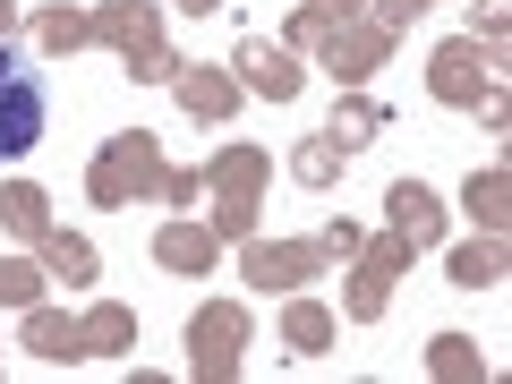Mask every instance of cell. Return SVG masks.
Segmentation results:
<instances>
[{"instance_id":"obj_7","label":"cell","mask_w":512,"mask_h":384,"mask_svg":"<svg viewBox=\"0 0 512 384\" xmlns=\"http://www.w3.org/2000/svg\"><path fill=\"white\" fill-rule=\"evenodd\" d=\"M325 239H248V256H239V274L256 282V291H299V282L325 265Z\"/></svg>"},{"instance_id":"obj_17","label":"cell","mask_w":512,"mask_h":384,"mask_svg":"<svg viewBox=\"0 0 512 384\" xmlns=\"http://www.w3.org/2000/svg\"><path fill=\"white\" fill-rule=\"evenodd\" d=\"M342 163H350V146H342V137H308V146L291 154L299 188H333V180H342Z\"/></svg>"},{"instance_id":"obj_3","label":"cell","mask_w":512,"mask_h":384,"mask_svg":"<svg viewBox=\"0 0 512 384\" xmlns=\"http://www.w3.org/2000/svg\"><path fill=\"white\" fill-rule=\"evenodd\" d=\"M94 35H103V43H120L128 77H171V69H180V60L163 52V26H154V9H146V0H137V9H128V0H111L103 18H94Z\"/></svg>"},{"instance_id":"obj_25","label":"cell","mask_w":512,"mask_h":384,"mask_svg":"<svg viewBox=\"0 0 512 384\" xmlns=\"http://www.w3.org/2000/svg\"><path fill=\"white\" fill-rule=\"evenodd\" d=\"M350 9H359V0H299V18H291V35H299V43H316V35H325L333 18L350 26Z\"/></svg>"},{"instance_id":"obj_9","label":"cell","mask_w":512,"mask_h":384,"mask_svg":"<svg viewBox=\"0 0 512 384\" xmlns=\"http://www.w3.org/2000/svg\"><path fill=\"white\" fill-rule=\"evenodd\" d=\"M402 256H410V239L393 231V239H376V248L359 256V274H350V316H384V291H393V274H402Z\"/></svg>"},{"instance_id":"obj_4","label":"cell","mask_w":512,"mask_h":384,"mask_svg":"<svg viewBox=\"0 0 512 384\" xmlns=\"http://www.w3.org/2000/svg\"><path fill=\"white\" fill-rule=\"evenodd\" d=\"M239 342H248V308H231V299H214V308L188 316V367L197 376H239Z\"/></svg>"},{"instance_id":"obj_24","label":"cell","mask_w":512,"mask_h":384,"mask_svg":"<svg viewBox=\"0 0 512 384\" xmlns=\"http://www.w3.org/2000/svg\"><path fill=\"white\" fill-rule=\"evenodd\" d=\"M35 43H43V52H77V43H94V18L52 9V18H35Z\"/></svg>"},{"instance_id":"obj_2","label":"cell","mask_w":512,"mask_h":384,"mask_svg":"<svg viewBox=\"0 0 512 384\" xmlns=\"http://www.w3.org/2000/svg\"><path fill=\"white\" fill-rule=\"evenodd\" d=\"M43 120H52V94H43V77L26 69L9 43H0V163L35 154V146H43Z\"/></svg>"},{"instance_id":"obj_21","label":"cell","mask_w":512,"mask_h":384,"mask_svg":"<svg viewBox=\"0 0 512 384\" xmlns=\"http://www.w3.org/2000/svg\"><path fill=\"white\" fill-rule=\"evenodd\" d=\"M77 333H86V359H103V350H128V342H137V316H128V308H94Z\"/></svg>"},{"instance_id":"obj_1","label":"cell","mask_w":512,"mask_h":384,"mask_svg":"<svg viewBox=\"0 0 512 384\" xmlns=\"http://www.w3.org/2000/svg\"><path fill=\"white\" fill-rule=\"evenodd\" d=\"M163 197L171 188V163H163V146H154L146 128H128V137H111L103 154H94V205H128V197Z\"/></svg>"},{"instance_id":"obj_18","label":"cell","mask_w":512,"mask_h":384,"mask_svg":"<svg viewBox=\"0 0 512 384\" xmlns=\"http://www.w3.org/2000/svg\"><path fill=\"white\" fill-rule=\"evenodd\" d=\"M0 222H9V231H26V239H43V231H52L43 188H35V180H9V188H0Z\"/></svg>"},{"instance_id":"obj_26","label":"cell","mask_w":512,"mask_h":384,"mask_svg":"<svg viewBox=\"0 0 512 384\" xmlns=\"http://www.w3.org/2000/svg\"><path fill=\"white\" fill-rule=\"evenodd\" d=\"M436 376H453V384H470V376H487V367H478V350L461 342V333H436Z\"/></svg>"},{"instance_id":"obj_8","label":"cell","mask_w":512,"mask_h":384,"mask_svg":"<svg viewBox=\"0 0 512 384\" xmlns=\"http://www.w3.org/2000/svg\"><path fill=\"white\" fill-rule=\"evenodd\" d=\"M231 69H239V86H248V94H265V103H291V94H299V60H291V52H274L265 35H248V43H239V52H231Z\"/></svg>"},{"instance_id":"obj_19","label":"cell","mask_w":512,"mask_h":384,"mask_svg":"<svg viewBox=\"0 0 512 384\" xmlns=\"http://www.w3.org/2000/svg\"><path fill=\"white\" fill-rule=\"evenodd\" d=\"M282 342H291L299 359H316V350H333V316L316 308V299H299V308L282 316Z\"/></svg>"},{"instance_id":"obj_20","label":"cell","mask_w":512,"mask_h":384,"mask_svg":"<svg viewBox=\"0 0 512 384\" xmlns=\"http://www.w3.org/2000/svg\"><path fill=\"white\" fill-rule=\"evenodd\" d=\"M376 128H384V103H367V94H342V103H333V128H325V137H342V146H367Z\"/></svg>"},{"instance_id":"obj_6","label":"cell","mask_w":512,"mask_h":384,"mask_svg":"<svg viewBox=\"0 0 512 384\" xmlns=\"http://www.w3.org/2000/svg\"><path fill=\"white\" fill-rule=\"evenodd\" d=\"M495 43L478 52V35H461V43H444L436 60H427V86H436V103H487L495 94Z\"/></svg>"},{"instance_id":"obj_23","label":"cell","mask_w":512,"mask_h":384,"mask_svg":"<svg viewBox=\"0 0 512 384\" xmlns=\"http://www.w3.org/2000/svg\"><path fill=\"white\" fill-rule=\"evenodd\" d=\"M461 205H470V214L487 222L495 239H504V171H470V188H461Z\"/></svg>"},{"instance_id":"obj_12","label":"cell","mask_w":512,"mask_h":384,"mask_svg":"<svg viewBox=\"0 0 512 384\" xmlns=\"http://www.w3.org/2000/svg\"><path fill=\"white\" fill-rule=\"evenodd\" d=\"M154 256H163L171 274H214V256H222V239H214V222H205V231H197V222H171V231L154 239Z\"/></svg>"},{"instance_id":"obj_22","label":"cell","mask_w":512,"mask_h":384,"mask_svg":"<svg viewBox=\"0 0 512 384\" xmlns=\"http://www.w3.org/2000/svg\"><path fill=\"white\" fill-rule=\"evenodd\" d=\"M43 282H52L43 265H26V256H0V308H35Z\"/></svg>"},{"instance_id":"obj_13","label":"cell","mask_w":512,"mask_h":384,"mask_svg":"<svg viewBox=\"0 0 512 384\" xmlns=\"http://www.w3.org/2000/svg\"><path fill=\"white\" fill-rule=\"evenodd\" d=\"M444 282H453V291H495V282H504V239H470V248H453V274H444Z\"/></svg>"},{"instance_id":"obj_28","label":"cell","mask_w":512,"mask_h":384,"mask_svg":"<svg viewBox=\"0 0 512 384\" xmlns=\"http://www.w3.org/2000/svg\"><path fill=\"white\" fill-rule=\"evenodd\" d=\"M180 9H188V18H205V9H222V0H180Z\"/></svg>"},{"instance_id":"obj_15","label":"cell","mask_w":512,"mask_h":384,"mask_svg":"<svg viewBox=\"0 0 512 384\" xmlns=\"http://www.w3.org/2000/svg\"><path fill=\"white\" fill-rule=\"evenodd\" d=\"M171 86H180V103L197 111V120H222V111L239 103V86L222 69H171Z\"/></svg>"},{"instance_id":"obj_10","label":"cell","mask_w":512,"mask_h":384,"mask_svg":"<svg viewBox=\"0 0 512 384\" xmlns=\"http://www.w3.org/2000/svg\"><path fill=\"white\" fill-rule=\"evenodd\" d=\"M384 205H393V231H402L410 248H427V239L444 231V205H436V188H427V180H393V197H384Z\"/></svg>"},{"instance_id":"obj_11","label":"cell","mask_w":512,"mask_h":384,"mask_svg":"<svg viewBox=\"0 0 512 384\" xmlns=\"http://www.w3.org/2000/svg\"><path fill=\"white\" fill-rule=\"evenodd\" d=\"M384 43H393V26H350V35H325V69L342 77V86H359V77L384 60Z\"/></svg>"},{"instance_id":"obj_14","label":"cell","mask_w":512,"mask_h":384,"mask_svg":"<svg viewBox=\"0 0 512 384\" xmlns=\"http://www.w3.org/2000/svg\"><path fill=\"white\" fill-rule=\"evenodd\" d=\"M26 350H35V359H86V333L69 325V316H52V308H26Z\"/></svg>"},{"instance_id":"obj_27","label":"cell","mask_w":512,"mask_h":384,"mask_svg":"<svg viewBox=\"0 0 512 384\" xmlns=\"http://www.w3.org/2000/svg\"><path fill=\"white\" fill-rule=\"evenodd\" d=\"M419 9H427V0H384V9H376V26H410Z\"/></svg>"},{"instance_id":"obj_16","label":"cell","mask_w":512,"mask_h":384,"mask_svg":"<svg viewBox=\"0 0 512 384\" xmlns=\"http://www.w3.org/2000/svg\"><path fill=\"white\" fill-rule=\"evenodd\" d=\"M43 274H60L69 291H86V282H94V248L69 239V231H43Z\"/></svg>"},{"instance_id":"obj_5","label":"cell","mask_w":512,"mask_h":384,"mask_svg":"<svg viewBox=\"0 0 512 384\" xmlns=\"http://www.w3.org/2000/svg\"><path fill=\"white\" fill-rule=\"evenodd\" d=\"M214 188H222L214 239H248V231H256V188H265V154H256V146H231V154L214 163Z\"/></svg>"}]
</instances>
